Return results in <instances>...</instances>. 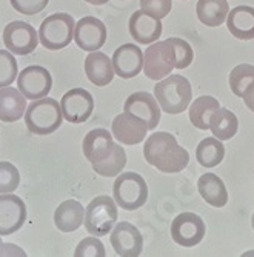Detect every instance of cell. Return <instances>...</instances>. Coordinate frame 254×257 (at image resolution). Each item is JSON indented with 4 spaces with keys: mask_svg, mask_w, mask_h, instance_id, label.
I'll list each match as a JSON object with an SVG mask.
<instances>
[{
    "mask_svg": "<svg viewBox=\"0 0 254 257\" xmlns=\"http://www.w3.org/2000/svg\"><path fill=\"white\" fill-rule=\"evenodd\" d=\"M111 60L114 73L122 79H133L144 71V53L137 45L125 43L119 46Z\"/></svg>",
    "mask_w": 254,
    "mask_h": 257,
    "instance_id": "obj_16",
    "label": "cell"
},
{
    "mask_svg": "<svg viewBox=\"0 0 254 257\" xmlns=\"http://www.w3.org/2000/svg\"><path fill=\"white\" fill-rule=\"evenodd\" d=\"M226 28L239 40L254 39V8L242 5L228 13Z\"/></svg>",
    "mask_w": 254,
    "mask_h": 257,
    "instance_id": "obj_23",
    "label": "cell"
},
{
    "mask_svg": "<svg viewBox=\"0 0 254 257\" xmlns=\"http://www.w3.org/2000/svg\"><path fill=\"white\" fill-rule=\"evenodd\" d=\"M20 183L19 170L10 162H0V194L14 193Z\"/></svg>",
    "mask_w": 254,
    "mask_h": 257,
    "instance_id": "obj_32",
    "label": "cell"
},
{
    "mask_svg": "<svg viewBox=\"0 0 254 257\" xmlns=\"http://www.w3.org/2000/svg\"><path fill=\"white\" fill-rule=\"evenodd\" d=\"M219 108L220 103L213 96H200L190 105V120L197 130H210V119Z\"/></svg>",
    "mask_w": 254,
    "mask_h": 257,
    "instance_id": "obj_27",
    "label": "cell"
},
{
    "mask_svg": "<svg viewBox=\"0 0 254 257\" xmlns=\"http://www.w3.org/2000/svg\"><path fill=\"white\" fill-rule=\"evenodd\" d=\"M117 220V203L109 196L92 199L85 209V229L91 236L103 237L109 234Z\"/></svg>",
    "mask_w": 254,
    "mask_h": 257,
    "instance_id": "obj_6",
    "label": "cell"
},
{
    "mask_svg": "<svg viewBox=\"0 0 254 257\" xmlns=\"http://www.w3.org/2000/svg\"><path fill=\"white\" fill-rule=\"evenodd\" d=\"M114 147H115V144L112 140V134L109 131H106L105 128H96V130L89 131L85 136L83 144H82L83 154L91 165L106 159L112 153Z\"/></svg>",
    "mask_w": 254,
    "mask_h": 257,
    "instance_id": "obj_19",
    "label": "cell"
},
{
    "mask_svg": "<svg viewBox=\"0 0 254 257\" xmlns=\"http://www.w3.org/2000/svg\"><path fill=\"white\" fill-rule=\"evenodd\" d=\"M197 190L202 199L214 208H222L228 202V191L223 180L213 173L200 176L197 180Z\"/></svg>",
    "mask_w": 254,
    "mask_h": 257,
    "instance_id": "obj_24",
    "label": "cell"
},
{
    "mask_svg": "<svg viewBox=\"0 0 254 257\" xmlns=\"http://www.w3.org/2000/svg\"><path fill=\"white\" fill-rule=\"evenodd\" d=\"M85 2H88V4H91V5L99 7V5H103V4L109 2V0H85Z\"/></svg>",
    "mask_w": 254,
    "mask_h": 257,
    "instance_id": "obj_39",
    "label": "cell"
},
{
    "mask_svg": "<svg viewBox=\"0 0 254 257\" xmlns=\"http://www.w3.org/2000/svg\"><path fill=\"white\" fill-rule=\"evenodd\" d=\"M154 97L167 114H180L187 111L193 99L191 83L183 76H167L156 83Z\"/></svg>",
    "mask_w": 254,
    "mask_h": 257,
    "instance_id": "obj_2",
    "label": "cell"
},
{
    "mask_svg": "<svg viewBox=\"0 0 254 257\" xmlns=\"http://www.w3.org/2000/svg\"><path fill=\"white\" fill-rule=\"evenodd\" d=\"M27 106V97L17 88H0V120L2 122H17L25 115Z\"/></svg>",
    "mask_w": 254,
    "mask_h": 257,
    "instance_id": "obj_21",
    "label": "cell"
},
{
    "mask_svg": "<svg viewBox=\"0 0 254 257\" xmlns=\"http://www.w3.org/2000/svg\"><path fill=\"white\" fill-rule=\"evenodd\" d=\"M27 222V206L13 193L0 194V236H11Z\"/></svg>",
    "mask_w": 254,
    "mask_h": 257,
    "instance_id": "obj_12",
    "label": "cell"
},
{
    "mask_svg": "<svg viewBox=\"0 0 254 257\" xmlns=\"http://www.w3.org/2000/svg\"><path fill=\"white\" fill-rule=\"evenodd\" d=\"M171 8V0H141V10L157 20L165 19Z\"/></svg>",
    "mask_w": 254,
    "mask_h": 257,
    "instance_id": "obj_35",
    "label": "cell"
},
{
    "mask_svg": "<svg viewBox=\"0 0 254 257\" xmlns=\"http://www.w3.org/2000/svg\"><path fill=\"white\" fill-rule=\"evenodd\" d=\"M173 46H174V56H176V68L177 69H183L193 63L194 59V53L191 45L179 37H170Z\"/></svg>",
    "mask_w": 254,
    "mask_h": 257,
    "instance_id": "obj_33",
    "label": "cell"
},
{
    "mask_svg": "<svg viewBox=\"0 0 254 257\" xmlns=\"http://www.w3.org/2000/svg\"><path fill=\"white\" fill-rule=\"evenodd\" d=\"M131 37L141 45H151L162 36V22L148 16L142 10L133 13L128 22Z\"/></svg>",
    "mask_w": 254,
    "mask_h": 257,
    "instance_id": "obj_18",
    "label": "cell"
},
{
    "mask_svg": "<svg viewBox=\"0 0 254 257\" xmlns=\"http://www.w3.org/2000/svg\"><path fill=\"white\" fill-rule=\"evenodd\" d=\"M145 160L160 173H180L190 162L188 151L177 144V139L165 131L153 133L144 145Z\"/></svg>",
    "mask_w": 254,
    "mask_h": 257,
    "instance_id": "obj_1",
    "label": "cell"
},
{
    "mask_svg": "<svg viewBox=\"0 0 254 257\" xmlns=\"http://www.w3.org/2000/svg\"><path fill=\"white\" fill-rule=\"evenodd\" d=\"M25 125L36 136H48L62 126L63 114L60 103L51 97L33 100L25 111Z\"/></svg>",
    "mask_w": 254,
    "mask_h": 257,
    "instance_id": "obj_3",
    "label": "cell"
},
{
    "mask_svg": "<svg viewBox=\"0 0 254 257\" xmlns=\"http://www.w3.org/2000/svg\"><path fill=\"white\" fill-rule=\"evenodd\" d=\"M197 19L206 27H220L226 22L229 5L226 0H199L196 5Z\"/></svg>",
    "mask_w": 254,
    "mask_h": 257,
    "instance_id": "obj_25",
    "label": "cell"
},
{
    "mask_svg": "<svg viewBox=\"0 0 254 257\" xmlns=\"http://www.w3.org/2000/svg\"><path fill=\"white\" fill-rule=\"evenodd\" d=\"M2 39L5 48L16 56L31 54L39 45V33L33 25L22 20L8 23L4 30Z\"/></svg>",
    "mask_w": 254,
    "mask_h": 257,
    "instance_id": "obj_8",
    "label": "cell"
},
{
    "mask_svg": "<svg viewBox=\"0 0 254 257\" xmlns=\"http://www.w3.org/2000/svg\"><path fill=\"white\" fill-rule=\"evenodd\" d=\"M53 88V77L43 66L31 65L22 69L17 76V89L30 100L46 97Z\"/></svg>",
    "mask_w": 254,
    "mask_h": 257,
    "instance_id": "obj_9",
    "label": "cell"
},
{
    "mask_svg": "<svg viewBox=\"0 0 254 257\" xmlns=\"http://www.w3.org/2000/svg\"><path fill=\"white\" fill-rule=\"evenodd\" d=\"M205 222L194 213H182L171 223L173 240L185 248L196 246L205 237Z\"/></svg>",
    "mask_w": 254,
    "mask_h": 257,
    "instance_id": "obj_11",
    "label": "cell"
},
{
    "mask_svg": "<svg viewBox=\"0 0 254 257\" xmlns=\"http://www.w3.org/2000/svg\"><path fill=\"white\" fill-rule=\"evenodd\" d=\"M254 82V66L248 63L237 65L229 74V88L233 94L242 97L245 89Z\"/></svg>",
    "mask_w": 254,
    "mask_h": 257,
    "instance_id": "obj_30",
    "label": "cell"
},
{
    "mask_svg": "<svg viewBox=\"0 0 254 257\" xmlns=\"http://www.w3.org/2000/svg\"><path fill=\"white\" fill-rule=\"evenodd\" d=\"M76 20L66 13H56L46 17L39 28V42L50 51L63 50L74 39Z\"/></svg>",
    "mask_w": 254,
    "mask_h": 257,
    "instance_id": "obj_4",
    "label": "cell"
},
{
    "mask_svg": "<svg viewBox=\"0 0 254 257\" xmlns=\"http://www.w3.org/2000/svg\"><path fill=\"white\" fill-rule=\"evenodd\" d=\"M176 68L174 46L170 39L151 43L144 53V73L151 80H162Z\"/></svg>",
    "mask_w": 254,
    "mask_h": 257,
    "instance_id": "obj_7",
    "label": "cell"
},
{
    "mask_svg": "<svg viewBox=\"0 0 254 257\" xmlns=\"http://www.w3.org/2000/svg\"><path fill=\"white\" fill-rule=\"evenodd\" d=\"M123 111L145 120L148 130H156L160 122V106L156 97L148 91H137L131 94L123 103Z\"/></svg>",
    "mask_w": 254,
    "mask_h": 257,
    "instance_id": "obj_17",
    "label": "cell"
},
{
    "mask_svg": "<svg viewBox=\"0 0 254 257\" xmlns=\"http://www.w3.org/2000/svg\"><path fill=\"white\" fill-rule=\"evenodd\" d=\"M111 134L112 137H115L119 144H125V145H137L142 144L148 130V125L145 120L136 117L131 112H122L119 115H115V119L112 120L111 125Z\"/></svg>",
    "mask_w": 254,
    "mask_h": 257,
    "instance_id": "obj_14",
    "label": "cell"
},
{
    "mask_svg": "<svg viewBox=\"0 0 254 257\" xmlns=\"http://www.w3.org/2000/svg\"><path fill=\"white\" fill-rule=\"evenodd\" d=\"M76 257H88V255H97V257H103L106 255V249L103 246V243L99 240V237L96 236H89L82 239V242L77 245L76 251H74Z\"/></svg>",
    "mask_w": 254,
    "mask_h": 257,
    "instance_id": "obj_34",
    "label": "cell"
},
{
    "mask_svg": "<svg viewBox=\"0 0 254 257\" xmlns=\"http://www.w3.org/2000/svg\"><path fill=\"white\" fill-rule=\"evenodd\" d=\"M17 60L13 53L0 50V88L10 86L17 79Z\"/></svg>",
    "mask_w": 254,
    "mask_h": 257,
    "instance_id": "obj_31",
    "label": "cell"
},
{
    "mask_svg": "<svg viewBox=\"0 0 254 257\" xmlns=\"http://www.w3.org/2000/svg\"><path fill=\"white\" fill-rule=\"evenodd\" d=\"M112 199L125 211H136L148 200V185L137 173H123L114 180Z\"/></svg>",
    "mask_w": 254,
    "mask_h": 257,
    "instance_id": "obj_5",
    "label": "cell"
},
{
    "mask_svg": "<svg viewBox=\"0 0 254 257\" xmlns=\"http://www.w3.org/2000/svg\"><path fill=\"white\" fill-rule=\"evenodd\" d=\"M111 246L119 255H141L144 251V237L133 223L130 222H120L114 225L111 229L109 237Z\"/></svg>",
    "mask_w": 254,
    "mask_h": 257,
    "instance_id": "obj_15",
    "label": "cell"
},
{
    "mask_svg": "<svg viewBox=\"0 0 254 257\" xmlns=\"http://www.w3.org/2000/svg\"><path fill=\"white\" fill-rule=\"evenodd\" d=\"M126 165V154L120 145H115L112 153L99 163H92V170L103 177L119 176Z\"/></svg>",
    "mask_w": 254,
    "mask_h": 257,
    "instance_id": "obj_29",
    "label": "cell"
},
{
    "mask_svg": "<svg viewBox=\"0 0 254 257\" xmlns=\"http://www.w3.org/2000/svg\"><path fill=\"white\" fill-rule=\"evenodd\" d=\"M242 99H243V102H245L246 108H248L249 111H252V112H254V82H252V83L245 89Z\"/></svg>",
    "mask_w": 254,
    "mask_h": 257,
    "instance_id": "obj_38",
    "label": "cell"
},
{
    "mask_svg": "<svg viewBox=\"0 0 254 257\" xmlns=\"http://www.w3.org/2000/svg\"><path fill=\"white\" fill-rule=\"evenodd\" d=\"M85 74L96 86H106L114 79L112 60L100 51H92L85 59Z\"/></svg>",
    "mask_w": 254,
    "mask_h": 257,
    "instance_id": "obj_20",
    "label": "cell"
},
{
    "mask_svg": "<svg viewBox=\"0 0 254 257\" xmlns=\"http://www.w3.org/2000/svg\"><path fill=\"white\" fill-rule=\"evenodd\" d=\"M10 2L17 13L25 16H34L43 11L50 0H10Z\"/></svg>",
    "mask_w": 254,
    "mask_h": 257,
    "instance_id": "obj_36",
    "label": "cell"
},
{
    "mask_svg": "<svg viewBox=\"0 0 254 257\" xmlns=\"http://www.w3.org/2000/svg\"><path fill=\"white\" fill-rule=\"evenodd\" d=\"M85 220V208L80 202L69 199L62 202L54 211V223L62 232L77 231Z\"/></svg>",
    "mask_w": 254,
    "mask_h": 257,
    "instance_id": "obj_22",
    "label": "cell"
},
{
    "mask_svg": "<svg viewBox=\"0 0 254 257\" xmlns=\"http://www.w3.org/2000/svg\"><path fill=\"white\" fill-rule=\"evenodd\" d=\"M74 42L83 51H99L106 42L105 23L91 16L80 19L74 28Z\"/></svg>",
    "mask_w": 254,
    "mask_h": 257,
    "instance_id": "obj_13",
    "label": "cell"
},
{
    "mask_svg": "<svg viewBox=\"0 0 254 257\" xmlns=\"http://www.w3.org/2000/svg\"><path fill=\"white\" fill-rule=\"evenodd\" d=\"M251 225H252V229H254V214H252V219H251Z\"/></svg>",
    "mask_w": 254,
    "mask_h": 257,
    "instance_id": "obj_41",
    "label": "cell"
},
{
    "mask_svg": "<svg viewBox=\"0 0 254 257\" xmlns=\"http://www.w3.org/2000/svg\"><path fill=\"white\" fill-rule=\"evenodd\" d=\"M197 162L203 168H214L225 157V147L222 140L216 137H206L197 145L196 150Z\"/></svg>",
    "mask_w": 254,
    "mask_h": 257,
    "instance_id": "obj_28",
    "label": "cell"
},
{
    "mask_svg": "<svg viewBox=\"0 0 254 257\" xmlns=\"http://www.w3.org/2000/svg\"><path fill=\"white\" fill-rule=\"evenodd\" d=\"M63 119L69 123H85L92 111H94V99L92 94L83 88H73L60 100Z\"/></svg>",
    "mask_w": 254,
    "mask_h": 257,
    "instance_id": "obj_10",
    "label": "cell"
},
{
    "mask_svg": "<svg viewBox=\"0 0 254 257\" xmlns=\"http://www.w3.org/2000/svg\"><path fill=\"white\" fill-rule=\"evenodd\" d=\"M0 255H27L25 251H23L20 246L14 245V243H5L0 239Z\"/></svg>",
    "mask_w": 254,
    "mask_h": 257,
    "instance_id": "obj_37",
    "label": "cell"
},
{
    "mask_svg": "<svg viewBox=\"0 0 254 257\" xmlns=\"http://www.w3.org/2000/svg\"><path fill=\"white\" fill-rule=\"evenodd\" d=\"M210 130L216 139H219L223 142V140H228V139L236 136V133L239 130V120H237L236 114L233 111L220 106L211 115Z\"/></svg>",
    "mask_w": 254,
    "mask_h": 257,
    "instance_id": "obj_26",
    "label": "cell"
},
{
    "mask_svg": "<svg viewBox=\"0 0 254 257\" xmlns=\"http://www.w3.org/2000/svg\"><path fill=\"white\" fill-rule=\"evenodd\" d=\"M243 255H254V251H246Z\"/></svg>",
    "mask_w": 254,
    "mask_h": 257,
    "instance_id": "obj_40",
    "label": "cell"
}]
</instances>
